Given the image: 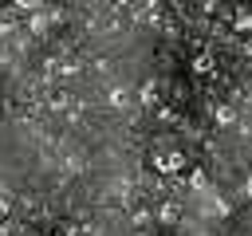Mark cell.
<instances>
[{
	"mask_svg": "<svg viewBox=\"0 0 252 236\" xmlns=\"http://www.w3.org/2000/svg\"><path fill=\"white\" fill-rule=\"evenodd\" d=\"M154 165H158V173H181V169H185V153H181V149L154 153Z\"/></svg>",
	"mask_w": 252,
	"mask_h": 236,
	"instance_id": "cell-1",
	"label": "cell"
},
{
	"mask_svg": "<svg viewBox=\"0 0 252 236\" xmlns=\"http://www.w3.org/2000/svg\"><path fill=\"white\" fill-rule=\"evenodd\" d=\"M213 71H217V59H213L209 51L193 55V75H213Z\"/></svg>",
	"mask_w": 252,
	"mask_h": 236,
	"instance_id": "cell-2",
	"label": "cell"
},
{
	"mask_svg": "<svg viewBox=\"0 0 252 236\" xmlns=\"http://www.w3.org/2000/svg\"><path fill=\"white\" fill-rule=\"evenodd\" d=\"M232 28H236L240 35H252V8H240V12L232 16Z\"/></svg>",
	"mask_w": 252,
	"mask_h": 236,
	"instance_id": "cell-3",
	"label": "cell"
},
{
	"mask_svg": "<svg viewBox=\"0 0 252 236\" xmlns=\"http://www.w3.org/2000/svg\"><path fill=\"white\" fill-rule=\"evenodd\" d=\"M138 98H142L146 106H158V102H161V90H158V83H142V90H138Z\"/></svg>",
	"mask_w": 252,
	"mask_h": 236,
	"instance_id": "cell-4",
	"label": "cell"
},
{
	"mask_svg": "<svg viewBox=\"0 0 252 236\" xmlns=\"http://www.w3.org/2000/svg\"><path fill=\"white\" fill-rule=\"evenodd\" d=\"M213 118H217V126H232V122H236V110H232V106H217Z\"/></svg>",
	"mask_w": 252,
	"mask_h": 236,
	"instance_id": "cell-5",
	"label": "cell"
},
{
	"mask_svg": "<svg viewBox=\"0 0 252 236\" xmlns=\"http://www.w3.org/2000/svg\"><path fill=\"white\" fill-rule=\"evenodd\" d=\"M189 185H193L197 193H205V189H209V177H205L201 169H189Z\"/></svg>",
	"mask_w": 252,
	"mask_h": 236,
	"instance_id": "cell-6",
	"label": "cell"
},
{
	"mask_svg": "<svg viewBox=\"0 0 252 236\" xmlns=\"http://www.w3.org/2000/svg\"><path fill=\"white\" fill-rule=\"evenodd\" d=\"M177 216H181L177 205H165V208H161V220H165V224H177Z\"/></svg>",
	"mask_w": 252,
	"mask_h": 236,
	"instance_id": "cell-7",
	"label": "cell"
},
{
	"mask_svg": "<svg viewBox=\"0 0 252 236\" xmlns=\"http://www.w3.org/2000/svg\"><path fill=\"white\" fill-rule=\"evenodd\" d=\"M12 4H16V8H24V12H35V8H39V0H12Z\"/></svg>",
	"mask_w": 252,
	"mask_h": 236,
	"instance_id": "cell-8",
	"label": "cell"
}]
</instances>
